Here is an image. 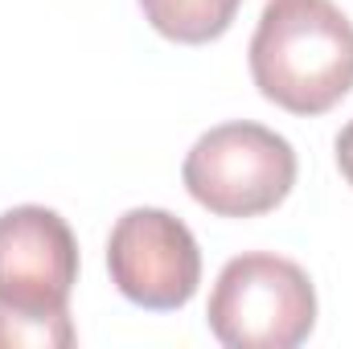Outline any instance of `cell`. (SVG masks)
Returning <instances> with one entry per match:
<instances>
[{
  "label": "cell",
  "instance_id": "6da1fadb",
  "mask_svg": "<svg viewBox=\"0 0 353 349\" xmlns=\"http://www.w3.org/2000/svg\"><path fill=\"white\" fill-rule=\"evenodd\" d=\"M251 79L292 115H325L353 90V21L333 0H267Z\"/></svg>",
  "mask_w": 353,
  "mask_h": 349
},
{
  "label": "cell",
  "instance_id": "7a4b0ae2",
  "mask_svg": "<svg viewBox=\"0 0 353 349\" xmlns=\"http://www.w3.org/2000/svg\"><path fill=\"white\" fill-rule=\"evenodd\" d=\"M205 325L226 349H296L316 329V288L283 255H239L218 271Z\"/></svg>",
  "mask_w": 353,
  "mask_h": 349
},
{
  "label": "cell",
  "instance_id": "3957f363",
  "mask_svg": "<svg viewBox=\"0 0 353 349\" xmlns=\"http://www.w3.org/2000/svg\"><path fill=\"white\" fill-rule=\"evenodd\" d=\"M181 181L214 218H259L288 201L296 185V148L263 123H218L189 148Z\"/></svg>",
  "mask_w": 353,
  "mask_h": 349
},
{
  "label": "cell",
  "instance_id": "277c9868",
  "mask_svg": "<svg viewBox=\"0 0 353 349\" xmlns=\"http://www.w3.org/2000/svg\"><path fill=\"white\" fill-rule=\"evenodd\" d=\"M107 271L123 300L148 312H176L201 283V251L176 214L136 206L111 226Z\"/></svg>",
  "mask_w": 353,
  "mask_h": 349
},
{
  "label": "cell",
  "instance_id": "5b68a950",
  "mask_svg": "<svg viewBox=\"0 0 353 349\" xmlns=\"http://www.w3.org/2000/svg\"><path fill=\"white\" fill-rule=\"evenodd\" d=\"M79 239L58 210L12 206L0 214V304L21 312H70Z\"/></svg>",
  "mask_w": 353,
  "mask_h": 349
},
{
  "label": "cell",
  "instance_id": "8992f818",
  "mask_svg": "<svg viewBox=\"0 0 353 349\" xmlns=\"http://www.w3.org/2000/svg\"><path fill=\"white\" fill-rule=\"evenodd\" d=\"M140 8L161 37L176 46H205L234 25L243 0H140Z\"/></svg>",
  "mask_w": 353,
  "mask_h": 349
},
{
  "label": "cell",
  "instance_id": "52a82bcc",
  "mask_svg": "<svg viewBox=\"0 0 353 349\" xmlns=\"http://www.w3.org/2000/svg\"><path fill=\"white\" fill-rule=\"evenodd\" d=\"M74 341L70 312H21L0 304V349H70Z\"/></svg>",
  "mask_w": 353,
  "mask_h": 349
},
{
  "label": "cell",
  "instance_id": "ba28073f",
  "mask_svg": "<svg viewBox=\"0 0 353 349\" xmlns=\"http://www.w3.org/2000/svg\"><path fill=\"white\" fill-rule=\"evenodd\" d=\"M337 169L345 177V185L353 189V119L341 128V136H337Z\"/></svg>",
  "mask_w": 353,
  "mask_h": 349
}]
</instances>
